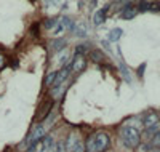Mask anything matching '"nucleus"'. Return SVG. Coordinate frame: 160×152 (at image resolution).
Returning <instances> with one entry per match:
<instances>
[{"label": "nucleus", "instance_id": "nucleus-1", "mask_svg": "<svg viewBox=\"0 0 160 152\" xmlns=\"http://www.w3.org/2000/svg\"><path fill=\"white\" fill-rule=\"evenodd\" d=\"M120 136H122V141L127 147L130 149H135L139 146L141 143V133L136 127L133 125H125L122 127V130H120Z\"/></svg>", "mask_w": 160, "mask_h": 152}, {"label": "nucleus", "instance_id": "nucleus-2", "mask_svg": "<svg viewBox=\"0 0 160 152\" xmlns=\"http://www.w3.org/2000/svg\"><path fill=\"white\" fill-rule=\"evenodd\" d=\"M93 143H95V150L96 152H104L111 144V138H109L108 133L98 131L95 136H93Z\"/></svg>", "mask_w": 160, "mask_h": 152}, {"label": "nucleus", "instance_id": "nucleus-3", "mask_svg": "<svg viewBox=\"0 0 160 152\" xmlns=\"http://www.w3.org/2000/svg\"><path fill=\"white\" fill-rule=\"evenodd\" d=\"M43 136H45V127H43V125H37V127L31 131V134L28 136V139H26V144L31 147V146H34L35 143L42 141V139H43Z\"/></svg>", "mask_w": 160, "mask_h": 152}, {"label": "nucleus", "instance_id": "nucleus-4", "mask_svg": "<svg viewBox=\"0 0 160 152\" xmlns=\"http://www.w3.org/2000/svg\"><path fill=\"white\" fill-rule=\"evenodd\" d=\"M85 66H87V61H85V58L82 56V54H75V56L72 58V61H71V69L74 72H82L85 69Z\"/></svg>", "mask_w": 160, "mask_h": 152}, {"label": "nucleus", "instance_id": "nucleus-5", "mask_svg": "<svg viewBox=\"0 0 160 152\" xmlns=\"http://www.w3.org/2000/svg\"><path fill=\"white\" fill-rule=\"evenodd\" d=\"M158 114L157 112H148L146 114V117H144V120H142V123H144V127L146 128H151V127H154V125H157L158 123Z\"/></svg>", "mask_w": 160, "mask_h": 152}, {"label": "nucleus", "instance_id": "nucleus-6", "mask_svg": "<svg viewBox=\"0 0 160 152\" xmlns=\"http://www.w3.org/2000/svg\"><path fill=\"white\" fill-rule=\"evenodd\" d=\"M78 139H77V133L75 131H72L69 136H68V141H66V144H64V147H66V152H72V149H74V146H75V143H77Z\"/></svg>", "mask_w": 160, "mask_h": 152}, {"label": "nucleus", "instance_id": "nucleus-7", "mask_svg": "<svg viewBox=\"0 0 160 152\" xmlns=\"http://www.w3.org/2000/svg\"><path fill=\"white\" fill-rule=\"evenodd\" d=\"M106 11H108V8H101L95 13V18H93V23H95V26H101L104 21H106Z\"/></svg>", "mask_w": 160, "mask_h": 152}, {"label": "nucleus", "instance_id": "nucleus-8", "mask_svg": "<svg viewBox=\"0 0 160 152\" xmlns=\"http://www.w3.org/2000/svg\"><path fill=\"white\" fill-rule=\"evenodd\" d=\"M69 58H71V53H69V50H68V48L61 50V51L58 53V56H56L58 64H61V66H64L66 63H69Z\"/></svg>", "mask_w": 160, "mask_h": 152}, {"label": "nucleus", "instance_id": "nucleus-9", "mask_svg": "<svg viewBox=\"0 0 160 152\" xmlns=\"http://www.w3.org/2000/svg\"><path fill=\"white\" fill-rule=\"evenodd\" d=\"M135 15H136V8L128 5V7H125V8L122 10V15H120V16H122L123 19H130V18H133Z\"/></svg>", "mask_w": 160, "mask_h": 152}, {"label": "nucleus", "instance_id": "nucleus-10", "mask_svg": "<svg viewBox=\"0 0 160 152\" xmlns=\"http://www.w3.org/2000/svg\"><path fill=\"white\" fill-rule=\"evenodd\" d=\"M58 23L62 26V29H64V31H66V29H68V31H72V29H74V26H75V24L72 23L71 18H66V16H62L61 19H58Z\"/></svg>", "mask_w": 160, "mask_h": 152}, {"label": "nucleus", "instance_id": "nucleus-11", "mask_svg": "<svg viewBox=\"0 0 160 152\" xmlns=\"http://www.w3.org/2000/svg\"><path fill=\"white\" fill-rule=\"evenodd\" d=\"M66 91V82H62L61 85H58V87H53L51 88V96L53 98H61V94Z\"/></svg>", "mask_w": 160, "mask_h": 152}, {"label": "nucleus", "instance_id": "nucleus-12", "mask_svg": "<svg viewBox=\"0 0 160 152\" xmlns=\"http://www.w3.org/2000/svg\"><path fill=\"white\" fill-rule=\"evenodd\" d=\"M64 48H66V40L64 38H59V40L53 42V51H61Z\"/></svg>", "mask_w": 160, "mask_h": 152}, {"label": "nucleus", "instance_id": "nucleus-13", "mask_svg": "<svg viewBox=\"0 0 160 152\" xmlns=\"http://www.w3.org/2000/svg\"><path fill=\"white\" fill-rule=\"evenodd\" d=\"M28 152H45V146H43L42 141H38V143H35L34 146H31V147L28 149Z\"/></svg>", "mask_w": 160, "mask_h": 152}, {"label": "nucleus", "instance_id": "nucleus-14", "mask_svg": "<svg viewBox=\"0 0 160 152\" xmlns=\"http://www.w3.org/2000/svg\"><path fill=\"white\" fill-rule=\"evenodd\" d=\"M72 31H74L78 37H85V35H87V29H85V27H83L82 24H75Z\"/></svg>", "mask_w": 160, "mask_h": 152}, {"label": "nucleus", "instance_id": "nucleus-15", "mask_svg": "<svg viewBox=\"0 0 160 152\" xmlns=\"http://www.w3.org/2000/svg\"><path fill=\"white\" fill-rule=\"evenodd\" d=\"M42 143H43V146H45V150H50L53 146H55V141H53L51 136H43Z\"/></svg>", "mask_w": 160, "mask_h": 152}, {"label": "nucleus", "instance_id": "nucleus-16", "mask_svg": "<svg viewBox=\"0 0 160 152\" xmlns=\"http://www.w3.org/2000/svg\"><path fill=\"white\" fill-rule=\"evenodd\" d=\"M120 35H122V29H112L111 34H109V40L111 42H117L120 38Z\"/></svg>", "mask_w": 160, "mask_h": 152}, {"label": "nucleus", "instance_id": "nucleus-17", "mask_svg": "<svg viewBox=\"0 0 160 152\" xmlns=\"http://www.w3.org/2000/svg\"><path fill=\"white\" fill-rule=\"evenodd\" d=\"M90 56H91L93 61H96V63H102L104 61V56L101 53H98V51H90Z\"/></svg>", "mask_w": 160, "mask_h": 152}, {"label": "nucleus", "instance_id": "nucleus-18", "mask_svg": "<svg viewBox=\"0 0 160 152\" xmlns=\"http://www.w3.org/2000/svg\"><path fill=\"white\" fill-rule=\"evenodd\" d=\"M55 79H56V72H50L47 80H45V84L47 85H53V84H55Z\"/></svg>", "mask_w": 160, "mask_h": 152}, {"label": "nucleus", "instance_id": "nucleus-19", "mask_svg": "<svg viewBox=\"0 0 160 152\" xmlns=\"http://www.w3.org/2000/svg\"><path fill=\"white\" fill-rule=\"evenodd\" d=\"M58 24V19H47V23H45V27L47 29H53Z\"/></svg>", "mask_w": 160, "mask_h": 152}, {"label": "nucleus", "instance_id": "nucleus-20", "mask_svg": "<svg viewBox=\"0 0 160 152\" xmlns=\"http://www.w3.org/2000/svg\"><path fill=\"white\" fill-rule=\"evenodd\" d=\"M83 143H80V141H77L75 143V146H74V149H72V152H83Z\"/></svg>", "mask_w": 160, "mask_h": 152}, {"label": "nucleus", "instance_id": "nucleus-21", "mask_svg": "<svg viewBox=\"0 0 160 152\" xmlns=\"http://www.w3.org/2000/svg\"><path fill=\"white\" fill-rule=\"evenodd\" d=\"M152 144L157 146V147H160V131H157V133L154 134V138H152Z\"/></svg>", "mask_w": 160, "mask_h": 152}, {"label": "nucleus", "instance_id": "nucleus-22", "mask_svg": "<svg viewBox=\"0 0 160 152\" xmlns=\"http://www.w3.org/2000/svg\"><path fill=\"white\" fill-rule=\"evenodd\" d=\"M85 51H87V45H78V47L75 48V54H82V56H83Z\"/></svg>", "mask_w": 160, "mask_h": 152}, {"label": "nucleus", "instance_id": "nucleus-23", "mask_svg": "<svg viewBox=\"0 0 160 152\" xmlns=\"http://www.w3.org/2000/svg\"><path fill=\"white\" fill-rule=\"evenodd\" d=\"M56 150H58V152H66V147H64V144H62V143H59V144L56 146Z\"/></svg>", "mask_w": 160, "mask_h": 152}, {"label": "nucleus", "instance_id": "nucleus-24", "mask_svg": "<svg viewBox=\"0 0 160 152\" xmlns=\"http://www.w3.org/2000/svg\"><path fill=\"white\" fill-rule=\"evenodd\" d=\"M3 64H5V59H3L2 54H0V67H3Z\"/></svg>", "mask_w": 160, "mask_h": 152}, {"label": "nucleus", "instance_id": "nucleus-25", "mask_svg": "<svg viewBox=\"0 0 160 152\" xmlns=\"http://www.w3.org/2000/svg\"><path fill=\"white\" fill-rule=\"evenodd\" d=\"M53 2H55L56 5H61V3H62V0H53Z\"/></svg>", "mask_w": 160, "mask_h": 152}]
</instances>
